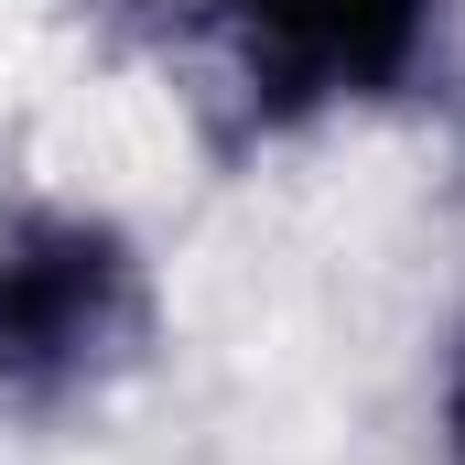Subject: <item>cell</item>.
Returning a JSON list of instances; mask_svg holds the SVG:
<instances>
[{"mask_svg":"<svg viewBox=\"0 0 465 465\" xmlns=\"http://www.w3.org/2000/svg\"><path fill=\"white\" fill-rule=\"evenodd\" d=\"M163 347V260L109 195L0 206V422H98Z\"/></svg>","mask_w":465,"mask_h":465,"instance_id":"6da1fadb","label":"cell"},{"mask_svg":"<svg viewBox=\"0 0 465 465\" xmlns=\"http://www.w3.org/2000/svg\"><path fill=\"white\" fill-rule=\"evenodd\" d=\"M184 11L228 109L260 141L422 109L465 33V0H184Z\"/></svg>","mask_w":465,"mask_h":465,"instance_id":"7a4b0ae2","label":"cell"},{"mask_svg":"<svg viewBox=\"0 0 465 465\" xmlns=\"http://www.w3.org/2000/svg\"><path fill=\"white\" fill-rule=\"evenodd\" d=\"M433 465H465V303L433 347Z\"/></svg>","mask_w":465,"mask_h":465,"instance_id":"3957f363","label":"cell"}]
</instances>
